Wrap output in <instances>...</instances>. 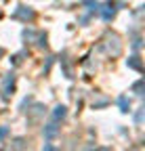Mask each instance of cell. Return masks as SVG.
<instances>
[{"instance_id": "cell-2", "label": "cell", "mask_w": 145, "mask_h": 151, "mask_svg": "<svg viewBox=\"0 0 145 151\" xmlns=\"http://www.w3.org/2000/svg\"><path fill=\"white\" fill-rule=\"evenodd\" d=\"M15 90V73H9L4 78V86H2V99H9Z\"/></svg>"}, {"instance_id": "cell-13", "label": "cell", "mask_w": 145, "mask_h": 151, "mask_svg": "<svg viewBox=\"0 0 145 151\" xmlns=\"http://www.w3.org/2000/svg\"><path fill=\"white\" fill-rule=\"evenodd\" d=\"M2 55H4V50H2V48H0V57H2Z\"/></svg>"}, {"instance_id": "cell-11", "label": "cell", "mask_w": 145, "mask_h": 151, "mask_svg": "<svg viewBox=\"0 0 145 151\" xmlns=\"http://www.w3.org/2000/svg\"><path fill=\"white\" fill-rule=\"evenodd\" d=\"M6 134H9V128H6V126H0V141H2Z\"/></svg>"}, {"instance_id": "cell-12", "label": "cell", "mask_w": 145, "mask_h": 151, "mask_svg": "<svg viewBox=\"0 0 145 151\" xmlns=\"http://www.w3.org/2000/svg\"><path fill=\"white\" fill-rule=\"evenodd\" d=\"M13 147H19V149H21V147H25V141H23V139H17Z\"/></svg>"}, {"instance_id": "cell-7", "label": "cell", "mask_w": 145, "mask_h": 151, "mask_svg": "<svg viewBox=\"0 0 145 151\" xmlns=\"http://www.w3.org/2000/svg\"><path fill=\"white\" fill-rule=\"evenodd\" d=\"M118 105H120V111H124V113H126V111H131V101L126 99L124 94H122V97L118 99Z\"/></svg>"}, {"instance_id": "cell-6", "label": "cell", "mask_w": 145, "mask_h": 151, "mask_svg": "<svg viewBox=\"0 0 145 151\" xmlns=\"http://www.w3.org/2000/svg\"><path fill=\"white\" fill-rule=\"evenodd\" d=\"M67 116V107L65 105H57L55 111H53V120H65Z\"/></svg>"}, {"instance_id": "cell-10", "label": "cell", "mask_w": 145, "mask_h": 151, "mask_svg": "<svg viewBox=\"0 0 145 151\" xmlns=\"http://www.w3.org/2000/svg\"><path fill=\"white\" fill-rule=\"evenodd\" d=\"M30 103H32V97H25V99H23V103H21V107H19V109H21V111H25V107H27V105H30Z\"/></svg>"}, {"instance_id": "cell-4", "label": "cell", "mask_w": 145, "mask_h": 151, "mask_svg": "<svg viewBox=\"0 0 145 151\" xmlns=\"http://www.w3.org/2000/svg\"><path fill=\"white\" fill-rule=\"evenodd\" d=\"M57 132H59V126H57V120H55V122H50V124L44 126V139H53Z\"/></svg>"}, {"instance_id": "cell-3", "label": "cell", "mask_w": 145, "mask_h": 151, "mask_svg": "<svg viewBox=\"0 0 145 151\" xmlns=\"http://www.w3.org/2000/svg\"><path fill=\"white\" fill-rule=\"evenodd\" d=\"M99 11H101V17L105 19V21H112L114 15H116V9H114V2H112V0H110L103 9H99Z\"/></svg>"}, {"instance_id": "cell-5", "label": "cell", "mask_w": 145, "mask_h": 151, "mask_svg": "<svg viewBox=\"0 0 145 151\" xmlns=\"http://www.w3.org/2000/svg\"><path fill=\"white\" fill-rule=\"evenodd\" d=\"M126 65H128L131 69H137V71H143V63H141V59H139V55H133L128 61H126Z\"/></svg>"}, {"instance_id": "cell-1", "label": "cell", "mask_w": 145, "mask_h": 151, "mask_svg": "<svg viewBox=\"0 0 145 151\" xmlns=\"http://www.w3.org/2000/svg\"><path fill=\"white\" fill-rule=\"evenodd\" d=\"M13 17L15 19H21V21H32V19L36 17V13L32 11V9H27V6H17V11L13 13Z\"/></svg>"}, {"instance_id": "cell-9", "label": "cell", "mask_w": 145, "mask_h": 151, "mask_svg": "<svg viewBox=\"0 0 145 151\" xmlns=\"http://www.w3.org/2000/svg\"><path fill=\"white\" fill-rule=\"evenodd\" d=\"M143 111H145L143 107H141V109L137 111V116H135V122H137V124H141V122H143Z\"/></svg>"}, {"instance_id": "cell-8", "label": "cell", "mask_w": 145, "mask_h": 151, "mask_svg": "<svg viewBox=\"0 0 145 151\" xmlns=\"http://www.w3.org/2000/svg\"><path fill=\"white\" fill-rule=\"evenodd\" d=\"M133 90H135V92L139 94V97H141V94H143V80H139V82L133 86Z\"/></svg>"}]
</instances>
